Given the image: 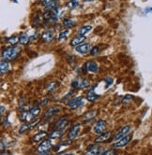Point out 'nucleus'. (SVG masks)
Returning a JSON list of instances; mask_svg holds the SVG:
<instances>
[{
  "label": "nucleus",
  "instance_id": "obj_7",
  "mask_svg": "<svg viewBox=\"0 0 152 155\" xmlns=\"http://www.w3.org/2000/svg\"><path fill=\"white\" fill-rule=\"evenodd\" d=\"M51 148H52V143H51V141L50 140H44L43 142H41L39 145L37 150L39 153H40V152H44V151L49 150Z\"/></svg>",
  "mask_w": 152,
  "mask_h": 155
},
{
  "label": "nucleus",
  "instance_id": "obj_40",
  "mask_svg": "<svg viewBox=\"0 0 152 155\" xmlns=\"http://www.w3.org/2000/svg\"><path fill=\"white\" fill-rule=\"evenodd\" d=\"M4 113V106H1V114Z\"/></svg>",
  "mask_w": 152,
  "mask_h": 155
},
{
  "label": "nucleus",
  "instance_id": "obj_25",
  "mask_svg": "<svg viewBox=\"0 0 152 155\" xmlns=\"http://www.w3.org/2000/svg\"><path fill=\"white\" fill-rule=\"evenodd\" d=\"M18 41H19V38L16 37V36H13V37L7 38V43H8V44H11V45H15Z\"/></svg>",
  "mask_w": 152,
  "mask_h": 155
},
{
  "label": "nucleus",
  "instance_id": "obj_13",
  "mask_svg": "<svg viewBox=\"0 0 152 155\" xmlns=\"http://www.w3.org/2000/svg\"><path fill=\"white\" fill-rule=\"evenodd\" d=\"M86 40V38L84 37H82V36H77V37H75L73 38L71 40V46H79L81 44H83V42Z\"/></svg>",
  "mask_w": 152,
  "mask_h": 155
},
{
  "label": "nucleus",
  "instance_id": "obj_28",
  "mask_svg": "<svg viewBox=\"0 0 152 155\" xmlns=\"http://www.w3.org/2000/svg\"><path fill=\"white\" fill-rule=\"evenodd\" d=\"M69 34H70V30L69 29H66V30L62 31L60 33V35H59V40H61V41L65 40L68 38V36H69Z\"/></svg>",
  "mask_w": 152,
  "mask_h": 155
},
{
  "label": "nucleus",
  "instance_id": "obj_36",
  "mask_svg": "<svg viewBox=\"0 0 152 155\" xmlns=\"http://www.w3.org/2000/svg\"><path fill=\"white\" fill-rule=\"evenodd\" d=\"M101 155H114V153H113L112 150H106V151H104Z\"/></svg>",
  "mask_w": 152,
  "mask_h": 155
},
{
  "label": "nucleus",
  "instance_id": "obj_8",
  "mask_svg": "<svg viewBox=\"0 0 152 155\" xmlns=\"http://www.w3.org/2000/svg\"><path fill=\"white\" fill-rule=\"evenodd\" d=\"M59 111H60V108H58V107L50 108H48V109L45 111V112H44L43 119H45V120L50 119L51 117H53L54 115H55L56 113H58Z\"/></svg>",
  "mask_w": 152,
  "mask_h": 155
},
{
  "label": "nucleus",
  "instance_id": "obj_32",
  "mask_svg": "<svg viewBox=\"0 0 152 155\" xmlns=\"http://www.w3.org/2000/svg\"><path fill=\"white\" fill-rule=\"evenodd\" d=\"M99 53H100V48H99L98 46H96V47H94V48H92L91 50H90V54L93 55V56L97 55Z\"/></svg>",
  "mask_w": 152,
  "mask_h": 155
},
{
  "label": "nucleus",
  "instance_id": "obj_18",
  "mask_svg": "<svg viewBox=\"0 0 152 155\" xmlns=\"http://www.w3.org/2000/svg\"><path fill=\"white\" fill-rule=\"evenodd\" d=\"M32 118H33V116L31 115L30 111H24V112H21L20 119L23 120V122H27V120H29Z\"/></svg>",
  "mask_w": 152,
  "mask_h": 155
},
{
  "label": "nucleus",
  "instance_id": "obj_3",
  "mask_svg": "<svg viewBox=\"0 0 152 155\" xmlns=\"http://www.w3.org/2000/svg\"><path fill=\"white\" fill-rule=\"evenodd\" d=\"M82 105H84V98L82 96L71 99L69 102H68V104H67V106L69 107L70 108H71V109L77 108L81 107Z\"/></svg>",
  "mask_w": 152,
  "mask_h": 155
},
{
  "label": "nucleus",
  "instance_id": "obj_29",
  "mask_svg": "<svg viewBox=\"0 0 152 155\" xmlns=\"http://www.w3.org/2000/svg\"><path fill=\"white\" fill-rule=\"evenodd\" d=\"M27 130H30L29 128V123H24L21 128L19 129V134H24V132H27Z\"/></svg>",
  "mask_w": 152,
  "mask_h": 155
},
{
  "label": "nucleus",
  "instance_id": "obj_5",
  "mask_svg": "<svg viewBox=\"0 0 152 155\" xmlns=\"http://www.w3.org/2000/svg\"><path fill=\"white\" fill-rule=\"evenodd\" d=\"M80 130H81L80 124H75L74 126H72L71 129L70 130V132H69V134H68V138H69L70 140L76 139L80 134Z\"/></svg>",
  "mask_w": 152,
  "mask_h": 155
},
{
  "label": "nucleus",
  "instance_id": "obj_24",
  "mask_svg": "<svg viewBox=\"0 0 152 155\" xmlns=\"http://www.w3.org/2000/svg\"><path fill=\"white\" fill-rule=\"evenodd\" d=\"M30 111V113H31V115L33 116V118H35V117H37L39 114H40V107H33V108H31V109L29 110Z\"/></svg>",
  "mask_w": 152,
  "mask_h": 155
},
{
  "label": "nucleus",
  "instance_id": "obj_2",
  "mask_svg": "<svg viewBox=\"0 0 152 155\" xmlns=\"http://www.w3.org/2000/svg\"><path fill=\"white\" fill-rule=\"evenodd\" d=\"M107 128V123H105V120H98V123L95 124L94 128H93V131H94L95 134L97 135H101L103 134Z\"/></svg>",
  "mask_w": 152,
  "mask_h": 155
},
{
  "label": "nucleus",
  "instance_id": "obj_14",
  "mask_svg": "<svg viewBox=\"0 0 152 155\" xmlns=\"http://www.w3.org/2000/svg\"><path fill=\"white\" fill-rule=\"evenodd\" d=\"M59 86L58 81H50L46 84V90L50 93H54Z\"/></svg>",
  "mask_w": 152,
  "mask_h": 155
},
{
  "label": "nucleus",
  "instance_id": "obj_34",
  "mask_svg": "<svg viewBox=\"0 0 152 155\" xmlns=\"http://www.w3.org/2000/svg\"><path fill=\"white\" fill-rule=\"evenodd\" d=\"M55 1H53L52 3H50V4H48L47 6H45V10H46L47 11H50L51 10H53V8H55Z\"/></svg>",
  "mask_w": 152,
  "mask_h": 155
},
{
  "label": "nucleus",
  "instance_id": "obj_1",
  "mask_svg": "<svg viewBox=\"0 0 152 155\" xmlns=\"http://www.w3.org/2000/svg\"><path fill=\"white\" fill-rule=\"evenodd\" d=\"M21 51V49L19 47H13V48H8L2 51V59L7 60V61H11L14 60L17 56H18L19 53Z\"/></svg>",
  "mask_w": 152,
  "mask_h": 155
},
{
  "label": "nucleus",
  "instance_id": "obj_42",
  "mask_svg": "<svg viewBox=\"0 0 152 155\" xmlns=\"http://www.w3.org/2000/svg\"><path fill=\"white\" fill-rule=\"evenodd\" d=\"M84 1H92V0H84Z\"/></svg>",
  "mask_w": 152,
  "mask_h": 155
},
{
  "label": "nucleus",
  "instance_id": "obj_31",
  "mask_svg": "<svg viewBox=\"0 0 152 155\" xmlns=\"http://www.w3.org/2000/svg\"><path fill=\"white\" fill-rule=\"evenodd\" d=\"M40 122V119H37L36 120H33V122L29 123V128H30V130H33L34 128H35Z\"/></svg>",
  "mask_w": 152,
  "mask_h": 155
},
{
  "label": "nucleus",
  "instance_id": "obj_26",
  "mask_svg": "<svg viewBox=\"0 0 152 155\" xmlns=\"http://www.w3.org/2000/svg\"><path fill=\"white\" fill-rule=\"evenodd\" d=\"M63 24H64V26L66 27H73L75 26V23L70 19H64L63 20Z\"/></svg>",
  "mask_w": 152,
  "mask_h": 155
},
{
  "label": "nucleus",
  "instance_id": "obj_9",
  "mask_svg": "<svg viewBox=\"0 0 152 155\" xmlns=\"http://www.w3.org/2000/svg\"><path fill=\"white\" fill-rule=\"evenodd\" d=\"M75 50L77 51V53H81V54H86L87 53H89V51L91 50V48H90V45L88 44V43H83V44L79 45L75 48Z\"/></svg>",
  "mask_w": 152,
  "mask_h": 155
},
{
  "label": "nucleus",
  "instance_id": "obj_19",
  "mask_svg": "<svg viewBox=\"0 0 152 155\" xmlns=\"http://www.w3.org/2000/svg\"><path fill=\"white\" fill-rule=\"evenodd\" d=\"M30 39H31V38L28 37L27 34H24V33H23L22 35L20 36V38H19V41H20L21 44H23V45L27 44Z\"/></svg>",
  "mask_w": 152,
  "mask_h": 155
},
{
  "label": "nucleus",
  "instance_id": "obj_41",
  "mask_svg": "<svg viewBox=\"0 0 152 155\" xmlns=\"http://www.w3.org/2000/svg\"><path fill=\"white\" fill-rule=\"evenodd\" d=\"M65 155H74V154H71V153H70V154H65Z\"/></svg>",
  "mask_w": 152,
  "mask_h": 155
},
{
  "label": "nucleus",
  "instance_id": "obj_17",
  "mask_svg": "<svg viewBox=\"0 0 152 155\" xmlns=\"http://www.w3.org/2000/svg\"><path fill=\"white\" fill-rule=\"evenodd\" d=\"M8 70H10V65H8V63H7L6 61H2L1 63H0V72H1V75L8 73Z\"/></svg>",
  "mask_w": 152,
  "mask_h": 155
},
{
  "label": "nucleus",
  "instance_id": "obj_39",
  "mask_svg": "<svg viewBox=\"0 0 152 155\" xmlns=\"http://www.w3.org/2000/svg\"><path fill=\"white\" fill-rule=\"evenodd\" d=\"M50 154V152L47 150V151H44V152H40V155H49Z\"/></svg>",
  "mask_w": 152,
  "mask_h": 155
},
{
  "label": "nucleus",
  "instance_id": "obj_21",
  "mask_svg": "<svg viewBox=\"0 0 152 155\" xmlns=\"http://www.w3.org/2000/svg\"><path fill=\"white\" fill-rule=\"evenodd\" d=\"M87 68H88L89 71L94 72V73H96V72L98 71L99 67H98L97 63H95V62H88V63H87Z\"/></svg>",
  "mask_w": 152,
  "mask_h": 155
},
{
  "label": "nucleus",
  "instance_id": "obj_6",
  "mask_svg": "<svg viewBox=\"0 0 152 155\" xmlns=\"http://www.w3.org/2000/svg\"><path fill=\"white\" fill-rule=\"evenodd\" d=\"M131 135H127L124 137H122L121 139L117 140V142H116L113 145V147L114 148H123L131 141Z\"/></svg>",
  "mask_w": 152,
  "mask_h": 155
},
{
  "label": "nucleus",
  "instance_id": "obj_23",
  "mask_svg": "<svg viewBox=\"0 0 152 155\" xmlns=\"http://www.w3.org/2000/svg\"><path fill=\"white\" fill-rule=\"evenodd\" d=\"M62 135H63V130H55L53 133L50 134L49 137H50V138H52V139L58 138V137H61Z\"/></svg>",
  "mask_w": 152,
  "mask_h": 155
},
{
  "label": "nucleus",
  "instance_id": "obj_30",
  "mask_svg": "<svg viewBox=\"0 0 152 155\" xmlns=\"http://www.w3.org/2000/svg\"><path fill=\"white\" fill-rule=\"evenodd\" d=\"M77 6H78V0H71V1L67 4V7L71 8V10H72V8H74Z\"/></svg>",
  "mask_w": 152,
  "mask_h": 155
},
{
  "label": "nucleus",
  "instance_id": "obj_4",
  "mask_svg": "<svg viewBox=\"0 0 152 155\" xmlns=\"http://www.w3.org/2000/svg\"><path fill=\"white\" fill-rule=\"evenodd\" d=\"M131 131V126L130 125H125V126H123L121 129H119V130H118V132L115 135V136H114V140H119V139H121L122 137H124L125 135H127L129 134V132Z\"/></svg>",
  "mask_w": 152,
  "mask_h": 155
},
{
  "label": "nucleus",
  "instance_id": "obj_16",
  "mask_svg": "<svg viewBox=\"0 0 152 155\" xmlns=\"http://www.w3.org/2000/svg\"><path fill=\"white\" fill-rule=\"evenodd\" d=\"M91 29H92V26H91V25H84V26H82V27L78 30V36L84 37Z\"/></svg>",
  "mask_w": 152,
  "mask_h": 155
},
{
  "label": "nucleus",
  "instance_id": "obj_15",
  "mask_svg": "<svg viewBox=\"0 0 152 155\" xmlns=\"http://www.w3.org/2000/svg\"><path fill=\"white\" fill-rule=\"evenodd\" d=\"M100 151H101V148L94 146V147L90 148L86 153H84V155H100Z\"/></svg>",
  "mask_w": 152,
  "mask_h": 155
},
{
  "label": "nucleus",
  "instance_id": "obj_20",
  "mask_svg": "<svg viewBox=\"0 0 152 155\" xmlns=\"http://www.w3.org/2000/svg\"><path fill=\"white\" fill-rule=\"evenodd\" d=\"M99 97H100V96H98V94H96L93 90H90V91L87 93V100H89V101H91V102L97 100Z\"/></svg>",
  "mask_w": 152,
  "mask_h": 155
},
{
  "label": "nucleus",
  "instance_id": "obj_12",
  "mask_svg": "<svg viewBox=\"0 0 152 155\" xmlns=\"http://www.w3.org/2000/svg\"><path fill=\"white\" fill-rule=\"evenodd\" d=\"M110 137H111V133H110V132H104L103 134L100 135L97 137V138L95 139V142L96 143H103V142L107 141Z\"/></svg>",
  "mask_w": 152,
  "mask_h": 155
},
{
  "label": "nucleus",
  "instance_id": "obj_22",
  "mask_svg": "<svg viewBox=\"0 0 152 155\" xmlns=\"http://www.w3.org/2000/svg\"><path fill=\"white\" fill-rule=\"evenodd\" d=\"M47 135V133L46 132H40L37 135H35L33 136V141H35V142H38V141H40L44 138V137Z\"/></svg>",
  "mask_w": 152,
  "mask_h": 155
},
{
  "label": "nucleus",
  "instance_id": "obj_11",
  "mask_svg": "<svg viewBox=\"0 0 152 155\" xmlns=\"http://www.w3.org/2000/svg\"><path fill=\"white\" fill-rule=\"evenodd\" d=\"M68 123H69V120H68V118H65V117L61 118L56 123L55 130H63V129L68 125Z\"/></svg>",
  "mask_w": 152,
  "mask_h": 155
},
{
  "label": "nucleus",
  "instance_id": "obj_33",
  "mask_svg": "<svg viewBox=\"0 0 152 155\" xmlns=\"http://www.w3.org/2000/svg\"><path fill=\"white\" fill-rule=\"evenodd\" d=\"M132 99H133L132 96H126L124 97V99H123L122 102H123V104H129V103H131L132 101Z\"/></svg>",
  "mask_w": 152,
  "mask_h": 155
},
{
  "label": "nucleus",
  "instance_id": "obj_37",
  "mask_svg": "<svg viewBox=\"0 0 152 155\" xmlns=\"http://www.w3.org/2000/svg\"><path fill=\"white\" fill-rule=\"evenodd\" d=\"M53 1H55V0H43V5L44 6H47L48 4L52 3Z\"/></svg>",
  "mask_w": 152,
  "mask_h": 155
},
{
  "label": "nucleus",
  "instance_id": "obj_10",
  "mask_svg": "<svg viewBox=\"0 0 152 155\" xmlns=\"http://www.w3.org/2000/svg\"><path fill=\"white\" fill-rule=\"evenodd\" d=\"M54 38V34L51 30H46L43 34L41 35V41L44 43H49L53 40Z\"/></svg>",
  "mask_w": 152,
  "mask_h": 155
},
{
  "label": "nucleus",
  "instance_id": "obj_38",
  "mask_svg": "<svg viewBox=\"0 0 152 155\" xmlns=\"http://www.w3.org/2000/svg\"><path fill=\"white\" fill-rule=\"evenodd\" d=\"M106 81V82H107V87L110 85V84H112V82H113V80L112 79H110V78H107V79L105 80Z\"/></svg>",
  "mask_w": 152,
  "mask_h": 155
},
{
  "label": "nucleus",
  "instance_id": "obj_35",
  "mask_svg": "<svg viewBox=\"0 0 152 155\" xmlns=\"http://www.w3.org/2000/svg\"><path fill=\"white\" fill-rule=\"evenodd\" d=\"M48 101H49L48 98L43 99V101H41V102L40 103V107H43V106H45V105L47 104V103H48Z\"/></svg>",
  "mask_w": 152,
  "mask_h": 155
},
{
  "label": "nucleus",
  "instance_id": "obj_27",
  "mask_svg": "<svg viewBox=\"0 0 152 155\" xmlns=\"http://www.w3.org/2000/svg\"><path fill=\"white\" fill-rule=\"evenodd\" d=\"M97 114V111L96 110H92V111H88L87 113L84 114V120H89V119H92V118H94Z\"/></svg>",
  "mask_w": 152,
  "mask_h": 155
}]
</instances>
